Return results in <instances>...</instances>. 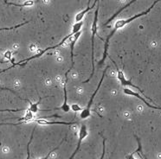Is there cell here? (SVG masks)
<instances>
[{
    "mask_svg": "<svg viewBox=\"0 0 161 159\" xmlns=\"http://www.w3.org/2000/svg\"><path fill=\"white\" fill-rule=\"evenodd\" d=\"M158 2L159 1H155V2H153L152 3V4L147 9L146 11H142V12H140V13H138L136 14V15H134L133 16H131V17H129V18H126V19H120V20H117L116 22H115V24H114V29L111 30V32L109 33V35L107 36V39L105 41V43H104V51H103V55H102V58H101V60L100 61V62H99V64L101 65H102L103 63H104V62H105V60H106V58H107V51H108V46H109V42H110V39L114 37V35L117 32V30L118 29H120L121 28H123V27H125L126 24H130L131 22H133L134 20H136L137 18H139V17H140V16H146L147 14H148L152 10V8L155 6V4H158Z\"/></svg>",
    "mask_w": 161,
    "mask_h": 159,
    "instance_id": "cell-1",
    "label": "cell"
},
{
    "mask_svg": "<svg viewBox=\"0 0 161 159\" xmlns=\"http://www.w3.org/2000/svg\"><path fill=\"white\" fill-rule=\"evenodd\" d=\"M99 5L96 7L95 12H94V21H93V24H92V33H91V59H92V72L91 74L89 76V78L84 81H82V83H88L90 81V80L93 78L94 74V38L95 36L97 34V29H98V14H99Z\"/></svg>",
    "mask_w": 161,
    "mask_h": 159,
    "instance_id": "cell-2",
    "label": "cell"
},
{
    "mask_svg": "<svg viewBox=\"0 0 161 159\" xmlns=\"http://www.w3.org/2000/svg\"><path fill=\"white\" fill-rule=\"evenodd\" d=\"M107 68H108V67H107L104 69L103 74H102V76H101V80H100V82H99V84H98V86H97V88L95 89L94 93L92 94L91 99H90L89 102L88 103V106H86L85 108H83V110L80 112V118L81 119H83V120H84V119H88V118L90 117V115H91V113H90V110H91V106H92V104H93L94 97H95L96 93H98V91L100 90V87H101V83L103 82V80H104V77H105V74H106V72H107Z\"/></svg>",
    "mask_w": 161,
    "mask_h": 159,
    "instance_id": "cell-3",
    "label": "cell"
},
{
    "mask_svg": "<svg viewBox=\"0 0 161 159\" xmlns=\"http://www.w3.org/2000/svg\"><path fill=\"white\" fill-rule=\"evenodd\" d=\"M114 62V66L116 67V69H117V78H118V80H120V82H121V86H130V87H134V88H136V89H138L140 93H144V92H143V90H141L138 86H136V85H134V84H133L132 83V81L131 80H127L126 78V76H125V74H124V72L122 71V70H121L119 67H118V66H117V64L114 62Z\"/></svg>",
    "mask_w": 161,
    "mask_h": 159,
    "instance_id": "cell-4",
    "label": "cell"
},
{
    "mask_svg": "<svg viewBox=\"0 0 161 159\" xmlns=\"http://www.w3.org/2000/svg\"><path fill=\"white\" fill-rule=\"evenodd\" d=\"M88 136V129H87L86 125H82L80 126V130H79V134H78V141H77L76 148H75V151L73 152V154L70 156V158H69L68 159H73L74 158H75V156L78 153V151H79V150H80V145H81L82 141H83V140H84V139H85Z\"/></svg>",
    "mask_w": 161,
    "mask_h": 159,
    "instance_id": "cell-5",
    "label": "cell"
},
{
    "mask_svg": "<svg viewBox=\"0 0 161 159\" xmlns=\"http://www.w3.org/2000/svg\"><path fill=\"white\" fill-rule=\"evenodd\" d=\"M80 35H81V30L79 31L78 33H76V34L74 36L73 39L71 40V43H70V58H71V66H70V67L68 69L67 72L65 73V80H64V81H65V82H68V73L72 70V68H73V67H74V48H75V43H76L77 40L79 39V37H80Z\"/></svg>",
    "mask_w": 161,
    "mask_h": 159,
    "instance_id": "cell-6",
    "label": "cell"
},
{
    "mask_svg": "<svg viewBox=\"0 0 161 159\" xmlns=\"http://www.w3.org/2000/svg\"><path fill=\"white\" fill-rule=\"evenodd\" d=\"M32 121L36 122L37 125H75L76 122H64V121H49L47 119L41 118V119H33Z\"/></svg>",
    "mask_w": 161,
    "mask_h": 159,
    "instance_id": "cell-7",
    "label": "cell"
},
{
    "mask_svg": "<svg viewBox=\"0 0 161 159\" xmlns=\"http://www.w3.org/2000/svg\"><path fill=\"white\" fill-rule=\"evenodd\" d=\"M123 93H125V94H126V95H130V96H134V97H136V98H138L139 100H142L148 107H150V108H152V109H157V110H161V106H154V105H152V104H150V103H148L147 101L143 98V97H141L139 94L138 93H136V92H134L133 90H131L130 88H125L124 90H123Z\"/></svg>",
    "mask_w": 161,
    "mask_h": 159,
    "instance_id": "cell-8",
    "label": "cell"
},
{
    "mask_svg": "<svg viewBox=\"0 0 161 159\" xmlns=\"http://www.w3.org/2000/svg\"><path fill=\"white\" fill-rule=\"evenodd\" d=\"M99 2L98 1H94V3L92 4V5H88V7L86 8V9H84L83 11H81L80 12H78V13L75 15V23H80V22H82V19H83V17H84V16L86 15V14H88L91 10H93L94 7H95V5H96V4H98Z\"/></svg>",
    "mask_w": 161,
    "mask_h": 159,
    "instance_id": "cell-9",
    "label": "cell"
},
{
    "mask_svg": "<svg viewBox=\"0 0 161 159\" xmlns=\"http://www.w3.org/2000/svg\"><path fill=\"white\" fill-rule=\"evenodd\" d=\"M135 2H136V1H135V0H134V1H130V2H128V3H126V5H124L123 7H121V9H120V10H119V11H118L116 13L114 14V15H113V16H111V17H110L108 20H107V22L105 23V25H107L108 24H110V23H111V22H112V21H113V20H114V19L116 16H119V15H120V14H121V12H122V11L125 10V9H126L127 7H129V6L132 4H134Z\"/></svg>",
    "mask_w": 161,
    "mask_h": 159,
    "instance_id": "cell-10",
    "label": "cell"
},
{
    "mask_svg": "<svg viewBox=\"0 0 161 159\" xmlns=\"http://www.w3.org/2000/svg\"><path fill=\"white\" fill-rule=\"evenodd\" d=\"M5 4H10V5H14L17 7H29V6H32L35 4V2L34 1H25V2L21 3V4H17L14 2H5Z\"/></svg>",
    "mask_w": 161,
    "mask_h": 159,
    "instance_id": "cell-11",
    "label": "cell"
},
{
    "mask_svg": "<svg viewBox=\"0 0 161 159\" xmlns=\"http://www.w3.org/2000/svg\"><path fill=\"white\" fill-rule=\"evenodd\" d=\"M41 100H42V99H41ZM40 100H39L38 102H37V103L29 102V107L28 111L30 112L31 113H37L38 111H41L40 109H39V107H38V105H39V103H40Z\"/></svg>",
    "mask_w": 161,
    "mask_h": 159,
    "instance_id": "cell-12",
    "label": "cell"
},
{
    "mask_svg": "<svg viewBox=\"0 0 161 159\" xmlns=\"http://www.w3.org/2000/svg\"><path fill=\"white\" fill-rule=\"evenodd\" d=\"M29 22L27 21L25 23H23V24H18V25H16V26L13 27H10V28H0V31H3V30H12L14 29H17V28H20V27L24 26V25H25L26 24H28Z\"/></svg>",
    "mask_w": 161,
    "mask_h": 159,
    "instance_id": "cell-13",
    "label": "cell"
},
{
    "mask_svg": "<svg viewBox=\"0 0 161 159\" xmlns=\"http://www.w3.org/2000/svg\"><path fill=\"white\" fill-rule=\"evenodd\" d=\"M105 153H106V138H103V140H102V153H101V156L99 159H103L105 157Z\"/></svg>",
    "mask_w": 161,
    "mask_h": 159,
    "instance_id": "cell-14",
    "label": "cell"
},
{
    "mask_svg": "<svg viewBox=\"0 0 161 159\" xmlns=\"http://www.w3.org/2000/svg\"><path fill=\"white\" fill-rule=\"evenodd\" d=\"M70 108H72V110H73L75 113H76L77 112H79V111L81 112V111L83 110V108H82V107H80L78 104H73L72 106H70Z\"/></svg>",
    "mask_w": 161,
    "mask_h": 159,
    "instance_id": "cell-15",
    "label": "cell"
},
{
    "mask_svg": "<svg viewBox=\"0 0 161 159\" xmlns=\"http://www.w3.org/2000/svg\"><path fill=\"white\" fill-rule=\"evenodd\" d=\"M62 143H63V142H62ZM62 143H61V144H62ZM60 145H58L57 147L54 148L53 150H50V152H49V153H48V154H47L46 156H45V157H43V158H37V159H49V158H50V155H51V154H52L53 152H55V151L56 150H58V149H59Z\"/></svg>",
    "mask_w": 161,
    "mask_h": 159,
    "instance_id": "cell-16",
    "label": "cell"
},
{
    "mask_svg": "<svg viewBox=\"0 0 161 159\" xmlns=\"http://www.w3.org/2000/svg\"><path fill=\"white\" fill-rule=\"evenodd\" d=\"M11 54H12V53H11L10 51H7V52L5 53V54H4V56L10 59V58H11Z\"/></svg>",
    "mask_w": 161,
    "mask_h": 159,
    "instance_id": "cell-17",
    "label": "cell"
},
{
    "mask_svg": "<svg viewBox=\"0 0 161 159\" xmlns=\"http://www.w3.org/2000/svg\"><path fill=\"white\" fill-rule=\"evenodd\" d=\"M0 51H1V50H0Z\"/></svg>",
    "mask_w": 161,
    "mask_h": 159,
    "instance_id": "cell-18",
    "label": "cell"
}]
</instances>
